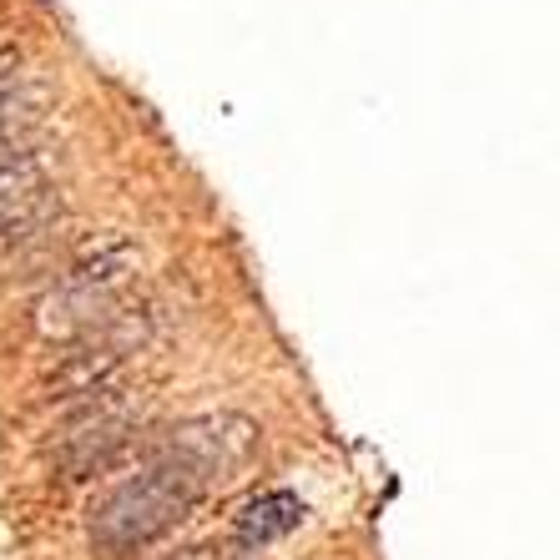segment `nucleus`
<instances>
[{
	"label": "nucleus",
	"instance_id": "obj_1",
	"mask_svg": "<svg viewBox=\"0 0 560 560\" xmlns=\"http://www.w3.org/2000/svg\"><path fill=\"white\" fill-rule=\"evenodd\" d=\"M202 490H208V480L192 465L152 450V459L137 475L112 485L92 505V540L106 550L147 546V540H156L162 530L183 521L187 510L202 500Z\"/></svg>",
	"mask_w": 560,
	"mask_h": 560
},
{
	"label": "nucleus",
	"instance_id": "obj_5",
	"mask_svg": "<svg viewBox=\"0 0 560 560\" xmlns=\"http://www.w3.org/2000/svg\"><path fill=\"white\" fill-rule=\"evenodd\" d=\"M183 560H212V556H208V550H192V556H183Z\"/></svg>",
	"mask_w": 560,
	"mask_h": 560
},
{
	"label": "nucleus",
	"instance_id": "obj_4",
	"mask_svg": "<svg viewBox=\"0 0 560 560\" xmlns=\"http://www.w3.org/2000/svg\"><path fill=\"white\" fill-rule=\"evenodd\" d=\"M303 515H308V505H303L293 490H273V495H258L253 505L237 510L233 521V540L237 546H273V540H283L288 530H299Z\"/></svg>",
	"mask_w": 560,
	"mask_h": 560
},
{
	"label": "nucleus",
	"instance_id": "obj_2",
	"mask_svg": "<svg viewBox=\"0 0 560 560\" xmlns=\"http://www.w3.org/2000/svg\"><path fill=\"white\" fill-rule=\"evenodd\" d=\"M162 455L192 465L202 480H218V475H233L237 465H248L253 450H258V424L243 415H197L172 424L156 444Z\"/></svg>",
	"mask_w": 560,
	"mask_h": 560
},
{
	"label": "nucleus",
	"instance_id": "obj_3",
	"mask_svg": "<svg viewBox=\"0 0 560 560\" xmlns=\"http://www.w3.org/2000/svg\"><path fill=\"white\" fill-rule=\"evenodd\" d=\"M51 208H56V187L40 172V162H31V156L0 162V237L31 233Z\"/></svg>",
	"mask_w": 560,
	"mask_h": 560
}]
</instances>
